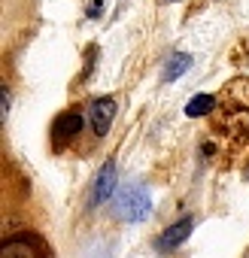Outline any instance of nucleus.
Listing matches in <instances>:
<instances>
[{"label": "nucleus", "instance_id": "obj_1", "mask_svg": "<svg viewBox=\"0 0 249 258\" xmlns=\"http://www.w3.org/2000/svg\"><path fill=\"white\" fill-rule=\"evenodd\" d=\"M112 210L125 222H143L149 216V210H152V195H149V188L143 182H128V185L118 188Z\"/></svg>", "mask_w": 249, "mask_h": 258}, {"label": "nucleus", "instance_id": "obj_2", "mask_svg": "<svg viewBox=\"0 0 249 258\" xmlns=\"http://www.w3.org/2000/svg\"><path fill=\"white\" fill-rule=\"evenodd\" d=\"M4 258H49V249L37 234H16L4 243Z\"/></svg>", "mask_w": 249, "mask_h": 258}, {"label": "nucleus", "instance_id": "obj_3", "mask_svg": "<svg viewBox=\"0 0 249 258\" xmlns=\"http://www.w3.org/2000/svg\"><path fill=\"white\" fill-rule=\"evenodd\" d=\"M192 231H195V219H192V216H185V219L173 222L167 231H161V234H158V240H155V249H158L161 255H167V252L179 249V246L189 240V234H192Z\"/></svg>", "mask_w": 249, "mask_h": 258}, {"label": "nucleus", "instance_id": "obj_4", "mask_svg": "<svg viewBox=\"0 0 249 258\" xmlns=\"http://www.w3.org/2000/svg\"><path fill=\"white\" fill-rule=\"evenodd\" d=\"M112 118H115V100L109 94L106 97H97L91 103V109H88V121H91V127H94L97 137H103L109 127H112Z\"/></svg>", "mask_w": 249, "mask_h": 258}, {"label": "nucleus", "instance_id": "obj_5", "mask_svg": "<svg viewBox=\"0 0 249 258\" xmlns=\"http://www.w3.org/2000/svg\"><path fill=\"white\" fill-rule=\"evenodd\" d=\"M112 191H115V161H106V164L97 170V179H94V188H91V204L109 201Z\"/></svg>", "mask_w": 249, "mask_h": 258}, {"label": "nucleus", "instance_id": "obj_6", "mask_svg": "<svg viewBox=\"0 0 249 258\" xmlns=\"http://www.w3.org/2000/svg\"><path fill=\"white\" fill-rule=\"evenodd\" d=\"M82 124H85V115H82V112H76V109L61 112V115L55 118V137H58V140H70V137H76V134L82 131Z\"/></svg>", "mask_w": 249, "mask_h": 258}, {"label": "nucleus", "instance_id": "obj_7", "mask_svg": "<svg viewBox=\"0 0 249 258\" xmlns=\"http://www.w3.org/2000/svg\"><path fill=\"white\" fill-rule=\"evenodd\" d=\"M192 67V55H173L167 64H164V73H161V79L164 82H173V79H179L185 70Z\"/></svg>", "mask_w": 249, "mask_h": 258}, {"label": "nucleus", "instance_id": "obj_8", "mask_svg": "<svg viewBox=\"0 0 249 258\" xmlns=\"http://www.w3.org/2000/svg\"><path fill=\"white\" fill-rule=\"evenodd\" d=\"M213 94H195L192 100H189V106H185V115L189 118H198V115H207L210 109H213Z\"/></svg>", "mask_w": 249, "mask_h": 258}, {"label": "nucleus", "instance_id": "obj_9", "mask_svg": "<svg viewBox=\"0 0 249 258\" xmlns=\"http://www.w3.org/2000/svg\"><path fill=\"white\" fill-rule=\"evenodd\" d=\"M100 13H103V0H91V10H88V16H91V19H97Z\"/></svg>", "mask_w": 249, "mask_h": 258}]
</instances>
